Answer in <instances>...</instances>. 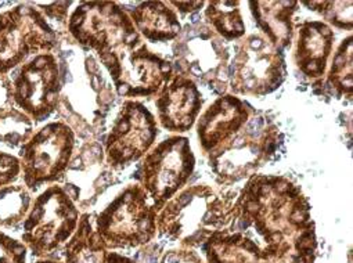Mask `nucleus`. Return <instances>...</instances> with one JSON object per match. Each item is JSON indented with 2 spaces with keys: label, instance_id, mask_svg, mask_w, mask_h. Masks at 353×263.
<instances>
[{
  "label": "nucleus",
  "instance_id": "nucleus-1",
  "mask_svg": "<svg viewBox=\"0 0 353 263\" xmlns=\"http://www.w3.org/2000/svg\"><path fill=\"white\" fill-rule=\"evenodd\" d=\"M68 31L82 46L97 53L122 55L141 45V38L129 17L114 2H83L71 13Z\"/></svg>",
  "mask_w": 353,
  "mask_h": 263
},
{
  "label": "nucleus",
  "instance_id": "nucleus-2",
  "mask_svg": "<svg viewBox=\"0 0 353 263\" xmlns=\"http://www.w3.org/2000/svg\"><path fill=\"white\" fill-rule=\"evenodd\" d=\"M79 223V211L64 187L50 186L32 202L23 222L21 241L34 256H45L68 241Z\"/></svg>",
  "mask_w": 353,
  "mask_h": 263
},
{
  "label": "nucleus",
  "instance_id": "nucleus-3",
  "mask_svg": "<svg viewBox=\"0 0 353 263\" xmlns=\"http://www.w3.org/2000/svg\"><path fill=\"white\" fill-rule=\"evenodd\" d=\"M140 184L123 188L96 219V231L107 248L147 244L155 233L157 211Z\"/></svg>",
  "mask_w": 353,
  "mask_h": 263
},
{
  "label": "nucleus",
  "instance_id": "nucleus-4",
  "mask_svg": "<svg viewBox=\"0 0 353 263\" xmlns=\"http://www.w3.org/2000/svg\"><path fill=\"white\" fill-rule=\"evenodd\" d=\"M56 46V32L35 8L19 5L0 13V75Z\"/></svg>",
  "mask_w": 353,
  "mask_h": 263
},
{
  "label": "nucleus",
  "instance_id": "nucleus-5",
  "mask_svg": "<svg viewBox=\"0 0 353 263\" xmlns=\"http://www.w3.org/2000/svg\"><path fill=\"white\" fill-rule=\"evenodd\" d=\"M75 147V133L64 122H50L20 147L24 186L34 191L59 180L67 171Z\"/></svg>",
  "mask_w": 353,
  "mask_h": 263
},
{
  "label": "nucleus",
  "instance_id": "nucleus-6",
  "mask_svg": "<svg viewBox=\"0 0 353 263\" xmlns=\"http://www.w3.org/2000/svg\"><path fill=\"white\" fill-rule=\"evenodd\" d=\"M193 169L194 155L186 137H169L145 154L139 180L155 211L188 183Z\"/></svg>",
  "mask_w": 353,
  "mask_h": 263
},
{
  "label": "nucleus",
  "instance_id": "nucleus-7",
  "mask_svg": "<svg viewBox=\"0 0 353 263\" xmlns=\"http://www.w3.org/2000/svg\"><path fill=\"white\" fill-rule=\"evenodd\" d=\"M121 97H150L159 93L172 77V64L140 45L122 55L99 57Z\"/></svg>",
  "mask_w": 353,
  "mask_h": 263
},
{
  "label": "nucleus",
  "instance_id": "nucleus-8",
  "mask_svg": "<svg viewBox=\"0 0 353 263\" xmlns=\"http://www.w3.org/2000/svg\"><path fill=\"white\" fill-rule=\"evenodd\" d=\"M158 136L150 110L134 100L122 104L105 142V161L112 169H123L143 158Z\"/></svg>",
  "mask_w": 353,
  "mask_h": 263
},
{
  "label": "nucleus",
  "instance_id": "nucleus-9",
  "mask_svg": "<svg viewBox=\"0 0 353 263\" xmlns=\"http://www.w3.org/2000/svg\"><path fill=\"white\" fill-rule=\"evenodd\" d=\"M232 88L243 95H268L284 81V63L279 49L265 38L252 35L243 42L230 66Z\"/></svg>",
  "mask_w": 353,
  "mask_h": 263
},
{
  "label": "nucleus",
  "instance_id": "nucleus-10",
  "mask_svg": "<svg viewBox=\"0 0 353 263\" xmlns=\"http://www.w3.org/2000/svg\"><path fill=\"white\" fill-rule=\"evenodd\" d=\"M60 74L52 53L38 55L23 64L13 81L17 107L39 124L54 114L60 100Z\"/></svg>",
  "mask_w": 353,
  "mask_h": 263
},
{
  "label": "nucleus",
  "instance_id": "nucleus-11",
  "mask_svg": "<svg viewBox=\"0 0 353 263\" xmlns=\"http://www.w3.org/2000/svg\"><path fill=\"white\" fill-rule=\"evenodd\" d=\"M203 100L197 86L189 78L176 75L155 100L161 125L170 132L189 130L201 111Z\"/></svg>",
  "mask_w": 353,
  "mask_h": 263
},
{
  "label": "nucleus",
  "instance_id": "nucleus-12",
  "mask_svg": "<svg viewBox=\"0 0 353 263\" xmlns=\"http://www.w3.org/2000/svg\"><path fill=\"white\" fill-rule=\"evenodd\" d=\"M250 118L245 104L234 96H222L201 117L199 135L203 148L208 154L216 153L236 136Z\"/></svg>",
  "mask_w": 353,
  "mask_h": 263
},
{
  "label": "nucleus",
  "instance_id": "nucleus-13",
  "mask_svg": "<svg viewBox=\"0 0 353 263\" xmlns=\"http://www.w3.org/2000/svg\"><path fill=\"white\" fill-rule=\"evenodd\" d=\"M332 41V31L320 21H307L301 26L295 56L298 67L305 75L310 78L324 75Z\"/></svg>",
  "mask_w": 353,
  "mask_h": 263
},
{
  "label": "nucleus",
  "instance_id": "nucleus-14",
  "mask_svg": "<svg viewBox=\"0 0 353 263\" xmlns=\"http://www.w3.org/2000/svg\"><path fill=\"white\" fill-rule=\"evenodd\" d=\"M64 255L67 263H136L119 253L107 252V245L97 231L93 230L88 213L79 219Z\"/></svg>",
  "mask_w": 353,
  "mask_h": 263
},
{
  "label": "nucleus",
  "instance_id": "nucleus-15",
  "mask_svg": "<svg viewBox=\"0 0 353 263\" xmlns=\"http://www.w3.org/2000/svg\"><path fill=\"white\" fill-rule=\"evenodd\" d=\"M32 135V119L14 101L13 81L8 75H0V143L17 148Z\"/></svg>",
  "mask_w": 353,
  "mask_h": 263
},
{
  "label": "nucleus",
  "instance_id": "nucleus-16",
  "mask_svg": "<svg viewBox=\"0 0 353 263\" xmlns=\"http://www.w3.org/2000/svg\"><path fill=\"white\" fill-rule=\"evenodd\" d=\"M139 35H143L148 42L172 41L181 34V24L174 12L162 2H145L129 10Z\"/></svg>",
  "mask_w": 353,
  "mask_h": 263
},
{
  "label": "nucleus",
  "instance_id": "nucleus-17",
  "mask_svg": "<svg viewBox=\"0 0 353 263\" xmlns=\"http://www.w3.org/2000/svg\"><path fill=\"white\" fill-rule=\"evenodd\" d=\"M258 26L268 34L269 41L277 49L287 46L291 39V14L295 2H251Z\"/></svg>",
  "mask_w": 353,
  "mask_h": 263
},
{
  "label": "nucleus",
  "instance_id": "nucleus-18",
  "mask_svg": "<svg viewBox=\"0 0 353 263\" xmlns=\"http://www.w3.org/2000/svg\"><path fill=\"white\" fill-rule=\"evenodd\" d=\"M31 190L24 184H10L0 188V228H17L32 206Z\"/></svg>",
  "mask_w": 353,
  "mask_h": 263
},
{
  "label": "nucleus",
  "instance_id": "nucleus-19",
  "mask_svg": "<svg viewBox=\"0 0 353 263\" xmlns=\"http://www.w3.org/2000/svg\"><path fill=\"white\" fill-rule=\"evenodd\" d=\"M237 6V2H214L207 10V17L215 31L228 41L239 39L245 34V26Z\"/></svg>",
  "mask_w": 353,
  "mask_h": 263
},
{
  "label": "nucleus",
  "instance_id": "nucleus-20",
  "mask_svg": "<svg viewBox=\"0 0 353 263\" xmlns=\"http://www.w3.org/2000/svg\"><path fill=\"white\" fill-rule=\"evenodd\" d=\"M325 88H331L332 93L336 92V95L352 93V37L339 46L332 60L330 84Z\"/></svg>",
  "mask_w": 353,
  "mask_h": 263
},
{
  "label": "nucleus",
  "instance_id": "nucleus-21",
  "mask_svg": "<svg viewBox=\"0 0 353 263\" xmlns=\"http://www.w3.org/2000/svg\"><path fill=\"white\" fill-rule=\"evenodd\" d=\"M26 244L0 230V263H27Z\"/></svg>",
  "mask_w": 353,
  "mask_h": 263
},
{
  "label": "nucleus",
  "instance_id": "nucleus-22",
  "mask_svg": "<svg viewBox=\"0 0 353 263\" xmlns=\"http://www.w3.org/2000/svg\"><path fill=\"white\" fill-rule=\"evenodd\" d=\"M21 176L20 158L0 150V188L16 183Z\"/></svg>",
  "mask_w": 353,
  "mask_h": 263
},
{
  "label": "nucleus",
  "instance_id": "nucleus-23",
  "mask_svg": "<svg viewBox=\"0 0 353 263\" xmlns=\"http://www.w3.org/2000/svg\"><path fill=\"white\" fill-rule=\"evenodd\" d=\"M346 3H342V9H338V2L327 3V8L330 9H323L321 14L335 27L350 30L352 28V6H349L347 9H343Z\"/></svg>",
  "mask_w": 353,
  "mask_h": 263
},
{
  "label": "nucleus",
  "instance_id": "nucleus-24",
  "mask_svg": "<svg viewBox=\"0 0 353 263\" xmlns=\"http://www.w3.org/2000/svg\"><path fill=\"white\" fill-rule=\"evenodd\" d=\"M34 263H59V262H54V260H38V262H34Z\"/></svg>",
  "mask_w": 353,
  "mask_h": 263
}]
</instances>
